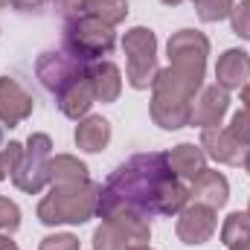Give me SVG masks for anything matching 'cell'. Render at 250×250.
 <instances>
[{"label":"cell","mask_w":250,"mask_h":250,"mask_svg":"<svg viewBox=\"0 0 250 250\" xmlns=\"http://www.w3.org/2000/svg\"><path fill=\"white\" fill-rule=\"evenodd\" d=\"M189 204V189L172 172L163 151L134 154L111 172L99 192V218L111 215H178Z\"/></svg>","instance_id":"1"},{"label":"cell","mask_w":250,"mask_h":250,"mask_svg":"<svg viewBox=\"0 0 250 250\" xmlns=\"http://www.w3.org/2000/svg\"><path fill=\"white\" fill-rule=\"evenodd\" d=\"M201 84H204V73L172 67V64L160 70L157 79L151 82V105H148L154 125H160L163 131H178L189 125L192 102Z\"/></svg>","instance_id":"2"},{"label":"cell","mask_w":250,"mask_h":250,"mask_svg":"<svg viewBox=\"0 0 250 250\" xmlns=\"http://www.w3.org/2000/svg\"><path fill=\"white\" fill-rule=\"evenodd\" d=\"M99 192H102V184H93L90 178L76 184H53L38 204V221L47 227L84 224L99 209Z\"/></svg>","instance_id":"3"},{"label":"cell","mask_w":250,"mask_h":250,"mask_svg":"<svg viewBox=\"0 0 250 250\" xmlns=\"http://www.w3.org/2000/svg\"><path fill=\"white\" fill-rule=\"evenodd\" d=\"M62 41L67 56H73L76 62L93 64L102 56H111V50L117 44V32L111 23H105L102 18L87 12V15H79L64 23Z\"/></svg>","instance_id":"4"},{"label":"cell","mask_w":250,"mask_h":250,"mask_svg":"<svg viewBox=\"0 0 250 250\" xmlns=\"http://www.w3.org/2000/svg\"><path fill=\"white\" fill-rule=\"evenodd\" d=\"M123 50L128 56V64H125L128 84L134 90H148L160 73V67H157V35L146 26H134L125 32Z\"/></svg>","instance_id":"5"},{"label":"cell","mask_w":250,"mask_h":250,"mask_svg":"<svg viewBox=\"0 0 250 250\" xmlns=\"http://www.w3.org/2000/svg\"><path fill=\"white\" fill-rule=\"evenodd\" d=\"M50 157H53L50 134H44V131L29 134V140L23 146V154L18 160V169L12 172V184L26 195H38L50 184Z\"/></svg>","instance_id":"6"},{"label":"cell","mask_w":250,"mask_h":250,"mask_svg":"<svg viewBox=\"0 0 250 250\" xmlns=\"http://www.w3.org/2000/svg\"><path fill=\"white\" fill-rule=\"evenodd\" d=\"M151 239L148 218L140 215H111L93 233V250H131L143 248Z\"/></svg>","instance_id":"7"},{"label":"cell","mask_w":250,"mask_h":250,"mask_svg":"<svg viewBox=\"0 0 250 250\" xmlns=\"http://www.w3.org/2000/svg\"><path fill=\"white\" fill-rule=\"evenodd\" d=\"M84 67H87L84 62H76V59L67 56V53L47 50V53H41L38 62H35V76L41 79V84H44L50 93L59 96L70 82H76L79 76H84Z\"/></svg>","instance_id":"8"},{"label":"cell","mask_w":250,"mask_h":250,"mask_svg":"<svg viewBox=\"0 0 250 250\" xmlns=\"http://www.w3.org/2000/svg\"><path fill=\"white\" fill-rule=\"evenodd\" d=\"M166 53H169V64H175V67H187V70L207 73L209 38L204 32H198V29H178L169 38Z\"/></svg>","instance_id":"9"},{"label":"cell","mask_w":250,"mask_h":250,"mask_svg":"<svg viewBox=\"0 0 250 250\" xmlns=\"http://www.w3.org/2000/svg\"><path fill=\"white\" fill-rule=\"evenodd\" d=\"M215 227H218V218H215V209L212 207H204V204H187L181 212H178V224H175V233L178 239L195 248V245H204L215 236Z\"/></svg>","instance_id":"10"},{"label":"cell","mask_w":250,"mask_h":250,"mask_svg":"<svg viewBox=\"0 0 250 250\" xmlns=\"http://www.w3.org/2000/svg\"><path fill=\"white\" fill-rule=\"evenodd\" d=\"M227 111H230V90H224L221 84L201 87V93H198L195 102H192L189 125H198L201 131H204V128H218Z\"/></svg>","instance_id":"11"},{"label":"cell","mask_w":250,"mask_h":250,"mask_svg":"<svg viewBox=\"0 0 250 250\" xmlns=\"http://www.w3.org/2000/svg\"><path fill=\"white\" fill-rule=\"evenodd\" d=\"M35 99L18 84L12 76H0V125L3 128H18L26 117H32Z\"/></svg>","instance_id":"12"},{"label":"cell","mask_w":250,"mask_h":250,"mask_svg":"<svg viewBox=\"0 0 250 250\" xmlns=\"http://www.w3.org/2000/svg\"><path fill=\"white\" fill-rule=\"evenodd\" d=\"M201 148L207 157L224 166H239L245 160V146L236 143V137L227 128H204L201 131Z\"/></svg>","instance_id":"13"},{"label":"cell","mask_w":250,"mask_h":250,"mask_svg":"<svg viewBox=\"0 0 250 250\" xmlns=\"http://www.w3.org/2000/svg\"><path fill=\"white\" fill-rule=\"evenodd\" d=\"M215 84H221L224 90H242L250 79V56L239 47L224 50L215 64Z\"/></svg>","instance_id":"14"},{"label":"cell","mask_w":250,"mask_h":250,"mask_svg":"<svg viewBox=\"0 0 250 250\" xmlns=\"http://www.w3.org/2000/svg\"><path fill=\"white\" fill-rule=\"evenodd\" d=\"M189 198H192L195 204H204V207L221 209V207L227 204V198H230V184H227V178H224L221 172H215V169H204V172L192 181V187H189Z\"/></svg>","instance_id":"15"},{"label":"cell","mask_w":250,"mask_h":250,"mask_svg":"<svg viewBox=\"0 0 250 250\" xmlns=\"http://www.w3.org/2000/svg\"><path fill=\"white\" fill-rule=\"evenodd\" d=\"M87 82L93 87V96L96 102H117L120 93H123V73L114 62H93L87 64Z\"/></svg>","instance_id":"16"},{"label":"cell","mask_w":250,"mask_h":250,"mask_svg":"<svg viewBox=\"0 0 250 250\" xmlns=\"http://www.w3.org/2000/svg\"><path fill=\"white\" fill-rule=\"evenodd\" d=\"M84 70H87V67H84ZM56 99H59V111H62L67 120H76V123L84 120L87 111H90V105L96 102L93 87H90V82H87V73L79 76L76 82H70Z\"/></svg>","instance_id":"17"},{"label":"cell","mask_w":250,"mask_h":250,"mask_svg":"<svg viewBox=\"0 0 250 250\" xmlns=\"http://www.w3.org/2000/svg\"><path fill=\"white\" fill-rule=\"evenodd\" d=\"M73 140L82 151L96 154V151L108 148V143H111V123L99 114H87L84 120H79L76 131H73Z\"/></svg>","instance_id":"18"},{"label":"cell","mask_w":250,"mask_h":250,"mask_svg":"<svg viewBox=\"0 0 250 250\" xmlns=\"http://www.w3.org/2000/svg\"><path fill=\"white\" fill-rule=\"evenodd\" d=\"M166 160H169L172 172H175L181 181H195V178L207 169V154H204V148L195 146V143H181V146H175V148L166 154Z\"/></svg>","instance_id":"19"},{"label":"cell","mask_w":250,"mask_h":250,"mask_svg":"<svg viewBox=\"0 0 250 250\" xmlns=\"http://www.w3.org/2000/svg\"><path fill=\"white\" fill-rule=\"evenodd\" d=\"M76 181H87V166L76 154L50 157V187L53 184H76Z\"/></svg>","instance_id":"20"},{"label":"cell","mask_w":250,"mask_h":250,"mask_svg":"<svg viewBox=\"0 0 250 250\" xmlns=\"http://www.w3.org/2000/svg\"><path fill=\"white\" fill-rule=\"evenodd\" d=\"M221 242L230 250L250 245V215L248 212H230L221 227Z\"/></svg>","instance_id":"21"},{"label":"cell","mask_w":250,"mask_h":250,"mask_svg":"<svg viewBox=\"0 0 250 250\" xmlns=\"http://www.w3.org/2000/svg\"><path fill=\"white\" fill-rule=\"evenodd\" d=\"M192 6L204 23H218V21L230 18L236 0H192Z\"/></svg>","instance_id":"22"},{"label":"cell","mask_w":250,"mask_h":250,"mask_svg":"<svg viewBox=\"0 0 250 250\" xmlns=\"http://www.w3.org/2000/svg\"><path fill=\"white\" fill-rule=\"evenodd\" d=\"M87 12L96 15V18H102L111 26L123 23L125 18H128V6H125L123 0H90V9Z\"/></svg>","instance_id":"23"},{"label":"cell","mask_w":250,"mask_h":250,"mask_svg":"<svg viewBox=\"0 0 250 250\" xmlns=\"http://www.w3.org/2000/svg\"><path fill=\"white\" fill-rule=\"evenodd\" d=\"M21 227V209L15 201L0 198V236H12Z\"/></svg>","instance_id":"24"},{"label":"cell","mask_w":250,"mask_h":250,"mask_svg":"<svg viewBox=\"0 0 250 250\" xmlns=\"http://www.w3.org/2000/svg\"><path fill=\"white\" fill-rule=\"evenodd\" d=\"M21 154H23V146H21V143H15V140H12L9 146H3V148H0V184L12 178V172L18 169Z\"/></svg>","instance_id":"25"},{"label":"cell","mask_w":250,"mask_h":250,"mask_svg":"<svg viewBox=\"0 0 250 250\" xmlns=\"http://www.w3.org/2000/svg\"><path fill=\"white\" fill-rule=\"evenodd\" d=\"M230 26H233V32H236L239 38H248L250 41V0H242V3L233 6V12H230Z\"/></svg>","instance_id":"26"},{"label":"cell","mask_w":250,"mask_h":250,"mask_svg":"<svg viewBox=\"0 0 250 250\" xmlns=\"http://www.w3.org/2000/svg\"><path fill=\"white\" fill-rule=\"evenodd\" d=\"M233 137H236V143H242L245 148L250 146V111L248 108H242L239 114H233V120H230V128H227Z\"/></svg>","instance_id":"27"},{"label":"cell","mask_w":250,"mask_h":250,"mask_svg":"<svg viewBox=\"0 0 250 250\" xmlns=\"http://www.w3.org/2000/svg\"><path fill=\"white\" fill-rule=\"evenodd\" d=\"M38 250H79V239L73 233H50L38 242Z\"/></svg>","instance_id":"28"},{"label":"cell","mask_w":250,"mask_h":250,"mask_svg":"<svg viewBox=\"0 0 250 250\" xmlns=\"http://www.w3.org/2000/svg\"><path fill=\"white\" fill-rule=\"evenodd\" d=\"M53 9L62 15L64 21H73V18H79V15H87L90 0H53Z\"/></svg>","instance_id":"29"},{"label":"cell","mask_w":250,"mask_h":250,"mask_svg":"<svg viewBox=\"0 0 250 250\" xmlns=\"http://www.w3.org/2000/svg\"><path fill=\"white\" fill-rule=\"evenodd\" d=\"M44 3H47V0H12V6H15L18 12H41Z\"/></svg>","instance_id":"30"},{"label":"cell","mask_w":250,"mask_h":250,"mask_svg":"<svg viewBox=\"0 0 250 250\" xmlns=\"http://www.w3.org/2000/svg\"><path fill=\"white\" fill-rule=\"evenodd\" d=\"M0 250H18V245L12 242V236H0Z\"/></svg>","instance_id":"31"},{"label":"cell","mask_w":250,"mask_h":250,"mask_svg":"<svg viewBox=\"0 0 250 250\" xmlns=\"http://www.w3.org/2000/svg\"><path fill=\"white\" fill-rule=\"evenodd\" d=\"M242 102H245V108L250 111V84H245V87H242Z\"/></svg>","instance_id":"32"},{"label":"cell","mask_w":250,"mask_h":250,"mask_svg":"<svg viewBox=\"0 0 250 250\" xmlns=\"http://www.w3.org/2000/svg\"><path fill=\"white\" fill-rule=\"evenodd\" d=\"M242 163H245V169H248V175H250V151H245V160Z\"/></svg>","instance_id":"33"},{"label":"cell","mask_w":250,"mask_h":250,"mask_svg":"<svg viewBox=\"0 0 250 250\" xmlns=\"http://www.w3.org/2000/svg\"><path fill=\"white\" fill-rule=\"evenodd\" d=\"M160 3H166V6H181L184 0H160Z\"/></svg>","instance_id":"34"},{"label":"cell","mask_w":250,"mask_h":250,"mask_svg":"<svg viewBox=\"0 0 250 250\" xmlns=\"http://www.w3.org/2000/svg\"><path fill=\"white\" fill-rule=\"evenodd\" d=\"M131 250H151V248H148V245H143V248H131Z\"/></svg>","instance_id":"35"},{"label":"cell","mask_w":250,"mask_h":250,"mask_svg":"<svg viewBox=\"0 0 250 250\" xmlns=\"http://www.w3.org/2000/svg\"><path fill=\"white\" fill-rule=\"evenodd\" d=\"M9 3H12V0H0V6H9Z\"/></svg>","instance_id":"36"},{"label":"cell","mask_w":250,"mask_h":250,"mask_svg":"<svg viewBox=\"0 0 250 250\" xmlns=\"http://www.w3.org/2000/svg\"><path fill=\"white\" fill-rule=\"evenodd\" d=\"M0 143H3V125H0Z\"/></svg>","instance_id":"37"},{"label":"cell","mask_w":250,"mask_h":250,"mask_svg":"<svg viewBox=\"0 0 250 250\" xmlns=\"http://www.w3.org/2000/svg\"><path fill=\"white\" fill-rule=\"evenodd\" d=\"M236 250H250V245H245V248H236Z\"/></svg>","instance_id":"38"},{"label":"cell","mask_w":250,"mask_h":250,"mask_svg":"<svg viewBox=\"0 0 250 250\" xmlns=\"http://www.w3.org/2000/svg\"><path fill=\"white\" fill-rule=\"evenodd\" d=\"M248 215H250V207H248Z\"/></svg>","instance_id":"39"}]
</instances>
